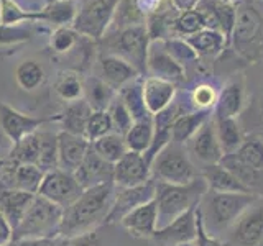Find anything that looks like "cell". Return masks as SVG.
I'll return each mask as SVG.
<instances>
[{
	"label": "cell",
	"instance_id": "5bb4252c",
	"mask_svg": "<svg viewBox=\"0 0 263 246\" xmlns=\"http://www.w3.org/2000/svg\"><path fill=\"white\" fill-rule=\"evenodd\" d=\"M48 120L31 117V115L22 113L8 104H0V130L10 139L12 145L18 143L22 138L28 136L40 130Z\"/></svg>",
	"mask_w": 263,
	"mask_h": 246
},
{
	"label": "cell",
	"instance_id": "4316f807",
	"mask_svg": "<svg viewBox=\"0 0 263 246\" xmlns=\"http://www.w3.org/2000/svg\"><path fill=\"white\" fill-rule=\"evenodd\" d=\"M36 13L38 22L51 23L56 28L72 27V22L78 15V5L74 0H49Z\"/></svg>",
	"mask_w": 263,
	"mask_h": 246
},
{
	"label": "cell",
	"instance_id": "b9f144b4",
	"mask_svg": "<svg viewBox=\"0 0 263 246\" xmlns=\"http://www.w3.org/2000/svg\"><path fill=\"white\" fill-rule=\"evenodd\" d=\"M205 28L204 20L201 12L194 8V10H187L183 13H178V16L173 22V31H175V36L179 38H187L194 35V33L201 31Z\"/></svg>",
	"mask_w": 263,
	"mask_h": 246
},
{
	"label": "cell",
	"instance_id": "ee69618b",
	"mask_svg": "<svg viewBox=\"0 0 263 246\" xmlns=\"http://www.w3.org/2000/svg\"><path fill=\"white\" fill-rule=\"evenodd\" d=\"M114 131L112 118L107 110H94L90 113V117L87 120L86 125V138L89 143H94L96 139L102 138L105 135H109Z\"/></svg>",
	"mask_w": 263,
	"mask_h": 246
},
{
	"label": "cell",
	"instance_id": "74e56055",
	"mask_svg": "<svg viewBox=\"0 0 263 246\" xmlns=\"http://www.w3.org/2000/svg\"><path fill=\"white\" fill-rule=\"evenodd\" d=\"M54 90L64 102H76L84 98V80L76 72H61L54 82Z\"/></svg>",
	"mask_w": 263,
	"mask_h": 246
},
{
	"label": "cell",
	"instance_id": "d6986e66",
	"mask_svg": "<svg viewBox=\"0 0 263 246\" xmlns=\"http://www.w3.org/2000/svg\"><path fill=\"white\" fill-rule=\"evenodd\" d=\"M232 227V240L237 244L257 246L263 240V205L243 212Z\"/></svg>",
	"mask_w": 263,
	"mask_h": 246
},
{
	"label": "cell",
	"instance_id": "7dc6e473",
	"mask_svg": "<svg viewBox=\"0 0 263 246\" xmlns=\"http://www.w3.org/2000/svg\"><path fill=\"white\" fill-rule=\"evenodd\" d=\"M217 92L216 89L209 84H199L194 87L191 94V102L196 112H209V109H214L217 102Z\"/></svg>",
	"mask_w": 263,
	"mask_h": 246
},
{
	"label": "cell",
	"instance_id": "681fc988",
	"mask_svg": "<svg viewBox=\"0 0 263 246\" xmlns=\"http://www.w3.org/2000/svg\"><path fill=\"white\" fill-rule=\"evenodd\" d=\"M196 225H197V235L194 244L196 246H229L227 241H222L216 236H211L208 233V228H205V221H204V213L201 207L196 212Z\"/></svg>",
	"mask_w": 263,
	"mask_h": 246
},
{
	"label": "cell",
	"instance_id": "2e32d148",
	"mask_svg": "<svg viewBox=\"0 0 263 246\" xmlns=\"http://www.w3.org/2000/svg\"><path fill=\"white\" fill-rule=\"evenodd\" d=\"M140 76H142V74H140L134 66L117 54H112V53L104 54L99 57V61H97V77L102 79L105 84H109L112 89L117 90V92L125 84H128V82H132Z\"/></svg>",
	"mask_w": 263,
	"mask_h": 246
},
{
	"label": "cell",
	"instance_id": "4fadbf2b",
	"mask_svg": "<svg viewBox=\"0 0 263 246\" xmlns=\"http://www.w3.org/2000/svg\"><path fill=\"white\" fill-rule=\"evenodd\" d=\"M46 172L35 164H16L7 158L0 180L4 189H18L30 194H38Z\"/></svg>",
	"mask_w": 263,
	"mask_h": 246
},
{
	"label": "cell",
	"instance_id": "11a10c76",
	"mask_svg": "<svg viewBox=\"0 0 263 246\" xmlns=\"http://www.w3.org/2000/svg\"><path fill=\"white\" fill-rule=\"evenodd\" d=\"M170 2H171V7L175 8L178 13H183V12L197 8V5L201 4V0H170Z\"/></svg>",
	"mask_w": 263,
	"mask_h": 246
},
{
	"label": "cell",
	"instance_id": "d6a6232c",
	"mask_svg": "<svg viewBox=\"0 0 263 246\" xmlns=\"http://www.w3.org/2000/svg\"><path fill=\"white\" fill-rule=\"evenodd\" d=\"M189 45L193 46V49L197 53V56H217L226 43V38L220 31L217 30H208L204 28L201 31L194 33V35L184 38Z\"/></svg>",
	"mask_w": 263,
	"mask_h": 246
},
{
	"label": "cell",
	"instance_id": "cb8c5ba5",
	"mask_svg": "<svg viewBox=\"0 0 263 246\" xmlns=\"http://www.w3.org/2000/svg\"><path fill=\"white\" fill-rule=\"evenodd\" d=\"M201 176L205 179L211 192H252L250 187H247L220 162L205 164L201 171Z\"/></svg>",
	"mask_w": 263,
	"mask_h": 246
},
{
	"label": "cell",
	"instance_id": "6da1fadb",
	"mask_svg": "<svg viewBox=\"0 0 263 246\" xmlns=\"http://www.w3.org/2000/svg\"><path fill=\"white\" fill-rule=\"evenodd\" d=\"M114 197V180L84 189L79 199L71 203L68 209H64L60 236L71 240L74 236L94 230V227L101 221H105V217L109 215V210L112 207Z\"/></svg>",
	"mask_w": 263,
	"mask_h": 246
},
{
	"label": "cell",
	"instance_id": "d4e9b609",
	"mask_svg": "<svg viewBox=\"0 0 263 246\" xmlns=\"http://www.w3.org/2000/svg\"><path fill=\"white\" fill-rule=\"evenodd\" d=\"M243 107V86L238 80H230L217 95L214 105V118H235Z\"/></svg>",
	"mask_w": 263,
	"mask_h": 246
},
{
	"label": "cell",
	"instance_id": "52a82bcc",
	"mask_svg": "<svg viewBox=\"0 0 263 246\" xmlns=\"http://www.w3.org/2000/svg\"><path fill=\"white\" fill-rule=\"evenodd\" d=\"M220 164L250 187V184L257 182L258 174L263 171V139L258 136L243 139L235 153L222 156Z\"/></svg>",
	"mask_w": 263,
	"mask_h": 246
},
{
	"label": "cell",
	"instance_id": "7402d4cb",
	"mask_svg": "<svg viewBox=\"0 0 263 246\" xmlns=\"http://www.w3.org/2000/svg\"><path fill=\"white\" fill-rule=\"evenodd\" d=\"M176 86L168 80H163L158 77L148 76L143 79V98L146 110L150 115H156L158 112L164 110L175 100Z\"/></svg>",
	"mask_w": 263,
	"mask_h": 246
},
{
	"label": "cell",
	"instance_id": "ac0fdd59",
	"mask_svg": "<svg viewBox=\"0 0 263 246\" xmlns=\"http://www.w3.org/2000/svg\"><path fill=\"white\" fill-rule=\"evenodd\" d=\"M78 182L82 189L99 186L104 182H112L114 180V164L102 159L92 148H89L84 161L81 162L78 171L74 172Z\"/></svg>",
	"mask_w": 263,
	"mask_h": 246
},
{
	"label": "cell",
	"instance_id": "277c9868",
	"mask_svg": "<svg viewBox=\"0 0 263 246\" xmlns=\"http://www.w3.org/2000/svg\"><path fill=\"white\" fill-rule=\"evenodd\" d=\"M199 172L189 159L184 148L176 143H170L160 151L152 162V179L166 184H187L194 180Z\"/></svg>",
	"mask_w": 263,
	"mask_h": 246
},
{
	"label": "cell",
	"instance_id": "8d00e7d4",
	"mask_svg": "<svg viewBox=\"0 0 263 246\" xmlns=\"http://www.w3.org/2000/svg\"><path fill=\"white\" fill-rule=\"evenodd\" d=\"M90 148H92L102 159H105L110 164H115L128 151L125 145V138L119 133H115V131L96 139L94 143H90Z\"/></svg>",
	"mask_w": 263,
	"mask_h": 246
},
{
	"label": "cell",
	"instance_id": "1f68e13d",
	"mask_svg": "<svg viewBox=\"0 0 263 246\" xmlns=\"http://www.w3.org/2000/svg\"><path fill=\"white\" fill-rule=\"evenodd\" d=\"M214 127L224 154L235 153L243 143L242 130L237 118H214Z\"/></svg>",
	"mask_w": 263,
	"mask_h": 246
},
{
	"label": "cell",
	"instance_id": "c3c4849f",
	"mask_svg": "<svg viewBox=\"0 0 263 246\" xmlns=\"http://www.w3.org/2000/svg\"><path fill=\"white\" fill-rule=\"evenodd\" d=\"M79 33L72 27H58L51 35V48L56 53H68L78 43Z\"/></svg>",
	"mask_w": 263,
	"mask_h": 246
},
{
	"label": "cell",
	"instance_id": "f1b7e54d",
	"mask_svg": "<svg viewBox=\"0 0 263 246\" xmlns=\"http://www.w3.org/2000/svg\"><path fill=\"white\" fill-rule=\"evenodd\" d=\"M209 120V112H191L179 113L171 125V141L184 146L189 139L199 131V128Z\"/></svg>",
	"mask_w": 263,
	"mask_h": 246
},
{
	"label": "cell",
	"instance_id": "bcb514c9",
	"mask_svg": "<svg viewBox=\"0 0 263 246\" xmlns=\"http://www.w3.org/2000/svg\"><path fill=\"white\" fill-rule=\"evenodd\" d=\"M107 112H109L110 118H112L114 131H115V133L122 135V136H125L127 131L132 127V123H134V118H132L128 109L125 107V104L120 100L119 95L114 98V102L110 104L109 109H107Z\"/></svg>",
	"mask_w": 263,
	"mask_h": 246
},
{
	"label": "cell",
	"instance_id": "8992f818",
	"mask_svg": "<svg viewBox=\"0 0 263 246\" xmlns=\"http://www.w3.org/2000/svg\"><path fill=\"white\" fill-rule=\"evenodd\" d=\"M122 0H86L78 10L72 28L81 36L102 39L109 30Z\"/></svg>",
	"mask_w": 263,
	"mask_h": 246
},
{
	"label": "cell",
	"instance_id": "91938a15",
	"mask_svg": "<svg viewBox=\"0 0 263 246\" xmlns=\"http://www.w3.org/2000/svg\"><path fill=\"white\" fill-rule=\"evenodd\" d=\"M48 2H49V0H48Z\"/></svg>",
	"mask_w": 263,
	"mask_h": 246
},
{
	"label": "cell",
	"instance_id": "f546056e",
	"mask_svg": "<svg viewBox=\"0 0 263 246\" xmlns=\"http://www.w3.org/2000/svg\"><path fill=\"white\" fill-rule=\"evenodd\" d=\"M153 133H155L153 115L135 120L134 123H132L130 130L127 131V135L123 136L125 138L127 150L145 154L148 151V148H150L152 141H153Z\"/></svg>",
	"mask_w": 263,
	"mask_h": 246
},
{
	"label": "cell",
	"instance_id": "83f0119b",
	"mask_svg": "<svg viewBox=\"0 0 263 246\" xmlns=\"http://www.w3.org/2000/svg\"><path fill=\"white\" fill-rule=\"evenodd\" d=\"M261 27V18L253 7L240 5L237 7V20L232 33V41L235 45H245L258 35Z\"/></svg>",
	"mask_w": 263,
	"mask_h": 246
},
{
	"label": "cell",
	"instance_id": "f35d334b",
	"mask_svg": "<svg viewBox=\"0 0 263 246\" xmlns=\"http://www.w3.org/2000/svg\"><path fill=\"white\" fill-rule=\"evenodd\" d=\"M214 12H216L217 22H219V31L224 35L226 43L232 41V33L237 20V7L230 0H214L211 4Z\"/></svg>",
	"mask_w": 263,
	"mask_h": 246
},
{
	"label": "cell",
	"instance_id": "680465c9",
	"mask_svg": "<svg viewBox=\"0 0 263 246\" xmlns=\"http://www.w3.org/2000/svg\"><path fill=\"white\" fill-rule=\"evenodd\" d=\"M183 246H189V244H183Z\"/></svg>",
	"mask_w": 263,
	"mask_h": 246
},
{
	"label": "cell",
	"instance_id": "3957f363",
	"mask_svg": "<svg viewBox=\"0 0 263 246\" xmlns=\"http://www.w3.org/2000/svg\"><path fill=\"white\" fill-rule=\"evenodd\" d=\"M63 212L64 209H61L60 205L36 194L22 223L13 230V241L33 240V238H58L63 221Z\"/></svg>",
	"mask_w": 263,
	"mask_h": 246
},
{
	"label": "cell",
	"instance_id": "816d5d0a",
	"mask_svg": "<svg viewBox=\"0 0 263 246\" xmlns=\"http://www.w3.org/2000/svg\"><path fill=\"white\" fill-rule=\"evenodd\" d=\"M8 246H63L58 238H33V240L12 241Z\"/></svg>",
	"mask_w": 263,
	"mask_h": 246
},
{
	"label": "cell",
	"instance_id": "ba28073f",
	"mask_svg": "<svg viewBox=\"0 0 263 246\" xmlns=\"http://www.w3.org/2000/svg\"><path fill=\"white\" fill-rule=\"evenodd\" d=\"M146 23H130L112 41V54L128 61L140 74H146V56L150 48Z\"/></svg>",
	"mask_w": 263,
	"mask_h": 246
},
{
	"label": "cell",
	"instance_id": "f907efd6",
	"mask_svg": "<svg viewBox=\"0 0 263 246\" xmlns=\"http://www.w3.org/2000/svg\"><path fill=\"white\" fill-rule=\"evenodd\" d=\"M71 246H101V238L94 230H90V232L71 238Z\"/></svg>",
	"mask_w": 263,
	"mask_h": 246
},
{
	"label": "cell",
	"instance_id": "ffe728a7",
	"mask_svg": "<svg viewBox=\"0 0 263 246\" xmlns=\"http://www.w3.org/2000/svg\"><path fill=\"white\" fill-rule=\"evenodd\" d=\"M122 227L138 238H153L158 230V207L155 199L132 210L127 217L122 218Z\"/></svg>",
	"mask_w": 263,
	"mask_h": 246
},
{
	"label": "cell",
	"instance_id": "4dcf8cb0",
	"mask_svg": "<svg viewBox=\"0 0 263 246\" xmlns=\"http://www.w3.org/2000/svg\"><path fill=\"white\" fill-rule=\"evenodd\" d=\"M117 95L120 97V100L125 104L134 121L150 117V113H148L146 105H145V98H143V80L140 77L123 86L117 92Z\"/></svg>",
	"mask_w": 263,
	"mask_h": 246
},
{
	"label": "cell",
	"instance_id": "9c48e42d",
	"mask_svg": "<svg viewBox=\"0 0 263 246\" xmlns=\"http://www.w3.org/2000/svg\"><path fill=\"white\" fill-rule=\"evenodd\" d=\"M82 191L84 189L78 182V179L72 172H66L58 168L53 171H48L45 174L38 195L60 205L61 209H68L71 203L79 199Z\"/></svg>",
	"mask_w": 263,
	"mask_h": 246
},
{
	"label": "cell",
	"instance_id": "8fae6325",
	"mask_svg": "<svg viewBox=\"0 0 263 246\" xmlns=\"http://www.w3.org/2000/svg\"><path fill=\"white\" fill-rule=\"evenodd\" d=\"M146 74L152 77L168 80L175 86L184 80V68L173 59L164 49L163 39L150 41L146 56Z\"/></svg>",
	"mask_w": 263,
	"mask_h": 246
},
{
	"label": "cell",
	"instance_id": "7a4b0ae2",
	"mask_svg": "<svg viewBox=\"0 0 263 246\" xmlns=\"http://www.w3.org/2000/svg\"><path fill=\"white\" fill-rule=\"evenodd\" d=\"M208 192V182L201 174L187 184L156 182L155 202L158 207V228L166 227L189 209L199 207Z\"/></svg>",
	"mask_w": 263,
	"mask_h": 246
},
{
	"label": "cell",
	"instance_id": "db71d44e",
	"mask_svg": "<svg viewBox=\"0 0 263 246\" xmlns=\"http://www.w3.org/2000/svg\"><path fill=\"white\" fill-rule=\"evenodd\" d=\"M163 0H135V10L138 13H153L155 10H158L160 5H161Z\"/></svg>",
	"mask_w": 263,
	"mask_h": 246
},
{
	"label": "cell",
	"instance_id": "f5cc1de1",
	"mask_svg": "<svg viewBox=\"0 0 263 246\" xmlns=\"http://www.w3.org/2000/svg\"><path fill=\"white\" fill-rule=\"evenodd\" d=\"M13 241V228L0 212V246H8Z\"/></svg>",
	"mask_w": 263,
	"mask_h": 246
},
{
	"label": "cell",
	"instance_id": "7c38bea8",
	"mask_svg": "<svg viewBox=\"0 0 263 246\" xmlns=\"http://www.w3.org/2000/svg\"><path fill=\"white\" fill-rule=\"evenodd\" d=\"M152 179V166L142 153L127 151L114 164V184L117 187H135Z\"/></svg>",
	"mask_w": 263,
	"mask_h": 246
},
{
	"label": "cell",
	"instance_id": "5b68a950",
	"mask_svg": "<svg viewBox=\"0 0 263 246\" xmlns=\"http://www.w3.org/2000/svg\"><path fill=\"white\" fill-rule=\"evenodd\" d=\"M253 192H212L208 200V220L216 230H226L257 202Z\"/></svg>",
	"mask_w": 263,
	"mask_h": 246
},
{
	"label": "cell",
	"instance_id": "836d02e7",
	"mask_svg": "<svg viewBox=\"0 0 263 246\" xmlns=\"http://www.w3.org/2000/svg\"><path fill=\"white\" fill-rule=\"evenodd\" d=\"M115 97H117V90L112 89L109 84H105L97 76L84 82V98L92 110H107Z\"/></svg>",
	"mask_w": 263,
	"mask_h": 246
},
{
	"label": "cell",
	"instance_id": "9f6ffc18",
	"mask_svg": "<svg viewBox=\"0 0 263 246\" xmlns=\"http://www.w3.org/2000/svg\"><path fill=\"white\" fill-rule=\"evenodd\" d=\"M5 162H7V159H0V174H2V171H4Z\"/></svg>",
	"mask_w": 263,
	"mask_h": 246
},
{
	"label": "cell",
	"instance_id": "30bf717a",
	"mask_svg": "<svg viewBox=\"0 0 263 246\" xmlns=\"http://www.w3.org/2000/svg\"><path fill=\"white\" fill-rule=\"evenodd\" d=\"M156 182L155 179L146 180L145 184L135 187H117L115 186V197L109 215L105 217L104 223H117L122 221L123 217H127L132 210H135L140 205L150 202L155 199Z\"/></svg>",
	"mask_w": 263,
	"mask_h": 246
},
{
	"label": "cell",
	"instance_id": "9a60e30c",
	"mask_svg": "<svg viewBox=\"0 0 263 246\" xmlns=\"http://www.w3.org/2000/svg\"><path fill=\"white\" fill-rule=\"evenodd\" d=\"M197 209L199 207L189 209L187 212L176 217L166 227L158 228L156 233L153 235V238L156 241L164 243L168 246H183V244L193 243L197 235V225H196Z\"/></svg>",
	"mask_w": 263,
	"mask_h": 246
},
{
	"label": "cell",
	"instance_id": "d590c367",
	"mask_svg": "<svg viewBox=\"0 0 263 246\" xmlns=\"http://www.w3.org/2000/svg\"><path fill=\"white\" fill-rule=\"evenodd\" d=\"M40 146H41V139L38 130L35 133L22 138L18 143H15L10 154H8V159L16 164H35V166H38Z\"/></svg>",
	"mask_w": 263,
	"mask_h": 246
},
{
	"label": "cell",
	"instance_id": "7bdbcfd3",
	"mask_svg": "<svg viewBox=\"0 0 263 246\" xmlns=\"http://www.w3.org/2000/svg\"><path fill=\"white\" fill-rule=\"evenodd\" d=\"M35 35L33 23L20 25H4L0 23V46H13L27 43Z\"/></svg>",
	"mask_w": 263,
	"mask_h": 246
},
{
	"label": "cell",
	"instance_id": "44dd1931",
	"mask_svg": "<svg viewBox=\"0 0 263 246\" xmlns=\"http://www.w3.org/2000/svg\"><path fill=\"white\" fill-rule=\"evenodd\" d=\"M193 153L199 161L205 164H217L220 162L222 156V148L219 145V139L216 135V127H214V118L208 120L204 125L199 128V131L193 136Z\"/></svg>",
	"mask_w": 263,
	"mask_h": 246
},
{
	"label": "cell",
	"instance_id": "603a6c76",
	"mask_svg": "<svg viewBox=\"0 0 263 246\" xmlns=\"http://www.w3.org/2000/svg\"><path fill=\"white\" fill-rule=\"evenodd\" d=\"M35 195L36 194L18 191V189H2L0 191V212L4 213V217L13 230H16L22 223Z\"/></svg>",
	"mask_w": 263,
	"mask_h": 246
},
{
	"label": "cell",
	"instance_id": "f6af8a7d",
	"mask_svg": "<svg viewBox=\"0 0 263 246\" xmlns=\"http://www.w3.org/2000/svg\"><path fill=\"white\" fill-rule=\"evenodd\" d=\"M164 49L170 53V56L175 59L178 64H181L184 68L186 64H191L197 61V53L193 49V46L187 43L184 38L179 36H171L168 39H163Z\"/></svg>",
	"mask_w": 263,
	"mask_h": 246
},
{
	"label": "cell",
	"instance_id": "6f0895ef",
	"mask_svg": "<svg viewBox=\"0 0 263 246\" xmlns=\"http://www.w3.org/2000/svg\"><path fill=\"white\" fill-rule=\"evenodd\" d=\"M230 2H235V0H230Z\"/></svg>",
	"mask_w": 263,
	"mask_h": 246
},
{
	"label": "cell",
	"instance_id": "484cf974",
	"mask_svg": "<svg viewBox=\"0 0 263 246\" xmlns=\"http://www.w3.org/2000/svg\"><path fill=\"white\" fill-rule=\"evenodd\" d=\"M92 112L94 110L90 109V105L87 104L86 98L71 102L61 115H58V120L61 121V130L71 135L84 136L87 120Z\"/></svg>",
	"mask_w": 263,
	"mask_h": 246
},
{
	"label": "cell",
	"instance_id": "ab89813d",
	"mask_svg": "<svg viewBox=\"0 0 263 246\" xmlns=\"http://www.w3.org/2000/svg\"><path fill=\"white\" fill-rule=\"evenodd\" d=\"M38 22V13L33 10H25L15 0H0V23L4 25H20Z\"/></svg>",
	"mask_w": 263,
	"mask_h": 246
},
{
	"label": "cell",
	"instance_id": "60d3db41",
	"mask_svg": "<svg viewBox=\"0 0 263 246\" xmlns=\"http://www.w3.org/2000/svg\"><path fill=\"white\" fill-rule=\"evenodd\" d=\"M40 139L41 146L38 168H41L45 172L58 169V133L40 130Z\"/></svg>",
	"mask_w": 263,
	"mask_h": 246
},
{
	"label": "cell",
	"instance_id": "e0dca14e",
	"mask_svg": "<svg viewBox=\"0 0 263 246\" xmlns=\"http://www.w3.org/2000/svg\"><path fill=\"white\" fill-rule=\"evenodd\" d=\"M90 148L86 136L58 131V168L66 172H76Z\"/></svg>",
	"mask_w": 263,
	"mask_h": 246
},
{
	"label": "cell",
	"instance_id": "e575fe53",
	"mask_svg": "<svg viewBox=\"0 0 263 246\" xmlns=\"http://www.w3.org/2000/svg\"><path fill=\"white\" fill-rule=\"evenodd\" d=\"M46 74L43 64L38 63L36 59H25L22 61L15 69V80L23 90L31 92L36 90L45 82Z\"/></svg>",
	"mask_w": 263,
	"mask_h": 246
}]
</instances>
